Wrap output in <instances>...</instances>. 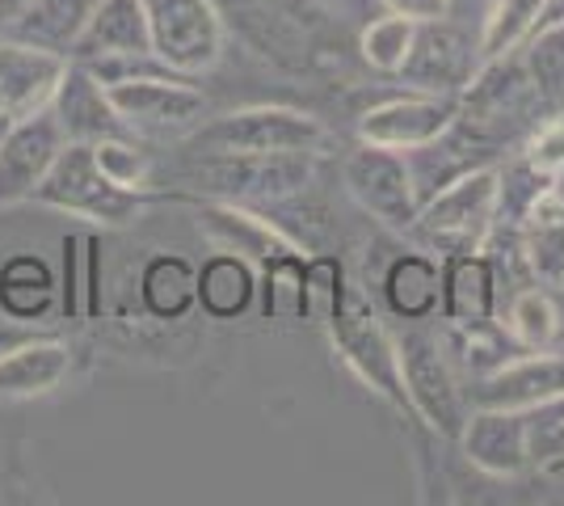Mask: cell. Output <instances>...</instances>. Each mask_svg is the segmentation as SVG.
<instances>
[{"label": "cell", "mask_w": 564, "mask_h": 506, "mask_svg": "<svg viewBox=\"0 0 564 506\" xmlns=\"http://www.w3.org/2000/svg\"><path fill=\"white\" fill-rule=\"evenodd\" d=\"M72 376V346L59 337H39L9 359H0V397H47Z\"/></svg>", "instance_id": "d4e9b609"}, {"label": "cell", "mask_w": 564, "mask_h": 506, "mask_svg": "<svg viewBox=\"0 0 564 506\" xmlns=\"http://www.w3.org/2000/svg\"><path fill=\"white\" fill-rule=\"evenodd\" d=\"M547 115L552 110L527 73L522 51H506L497 60L476 64L471 80L459 89L455 131L468 136L471 144H480L485 152H501L514 140H527Z\"/></svg>", "instance_id": "6da1fadb"}, {"label": "cell", "mask_w": 564, "mask_h": 506, "mask_svg": "<svg viewBox=\"0 0 564 506\" xmlns=\"http://www.w3.org/2000/svg\"><path fill=\"white\" fill-rule=\"evenodd\" d=\"M510 337H514L522 351H547L556 337H561L564 321L561 309L552 300V291L543 283H531V288H518L510 295V309H506V321H501Z\"/></svg>", "instance_id": "4dcf8cb0"}, {"label": "cell", "mask_w": 564, "mask_h": 506, "mask_svg": "<svg viewBox=\"0 0 564 506\" xmlns=\"http://www.w3.org/2000/svg\"><path fill=\"white\" fill-rule=\"evenodd\" d=\"M304 266L307 249H295V254H282V258L258 266V309L265 321H282V325L307 321Z\"/></svg>", "instance_id": "f1b7e54d"}, {"label": "cell", "mask_w": 564, "mask_h": 506, "mask_svg": "<svg viewBox=\"0 0 564 506\" xmlns=\"http://www.w3.org/2000/svg\"><path fill=\"white\" fill-rule=\"evenodd\" d=\"M30 4H34V0H0V34H9L13 25L22 22Z\"/></svg>", "instance_id": "ab89813d"}, {"label": "cell", "mask_w": 564, "mask_h": 506, "mask_svg": "<svg viewBox=\"0 0 564 506\" xmlns=\"http://www.w3.org/2000/svg\"><path fill=\"white\" fill-rule=\"evenodd\" d=\"M152 51L173 73L203 76L224 55V22L212 0H140Z\"/></svg>", "instance_id": "ba28073f"}, {"label": "cell", "mask_w": 564, "mask_h": 506, "mask_svg": "<svg viewBox=\"0 0 564 506\" xmlns=\"http://www.w3.org/2000/svg\"><path fill=\"white\" fill-rule=\"evenodd\" d=\"M471 4H476V0H447V13H464Z\"/></svg>", "instance_id": "7bdbcfd3"}, {"label": "cell", "mask_w": 564, "mask_h": 506, "mask_svg": "<svg viewBox=\"0 0 564 506\" xmlns=\"http://www.w3.org/2000/svg\"><path fill=\"white\" fill-rule=\"evenodd\" d=\"M131 51H152L148 18L140 0H97L80 39L72 43L68 60H97V55H131Z\"/></svg>", "instance_id": "7402d4cb"}, {"label": "cell", "mask_w": 564, "mask_h": 506, "mask_svg": "<svg viewBox=\"0 0 564 506\" xmlns=\"http://www.w3.org/2000/svg\"><path fill=\"white\" fill-rule=\"evenodd\" d=\"M531 418H535V422H561V427H564V397L547 401V406H543V410H535Z\"/></svg>", "instance_id": "b9f144b4"}, {"label": "cell", "mask_w": 564, "mask_h": 506, "mask_svg": "<svg viewBox=\"0 0 564 506\" xmlns=\"http://www.w3.org/2000/svg\"><path fill=\"white\" fill-rule=\"evenodd\" d=\"M59 304V279L39 254H18L0 266V313L43 325Z\"/></svg>", "instance_id": "cb8c5ba5"}, {"label": "cell", "mask_w": 564, "mask_h": 506, "mask_svg": "<svg viewBox=\"0 0 564 506\" xmlns=\"http://www.w3.org/2000/svg\"><path fill=\"white\" fill-rule=\"evenodd\" d=\"M443 262V304L438 316L451 325H468V321H494L497 316V270L489 254H455L438 258Z\"/></svg>", "instance_id": "44dd1931"}, {"label": "cell", "mask_w": 564, "mask_h": 506, "mask_svg": "<svg viewBox=\"0 0 564 506\" xmlns=\"http://www.w3.org/2000/svg\"><path fill=\"white\" fill-rule=\"evenodd\" d=\"M531 469L543 477L564 482V427L561 422H535L531 418Z\"/></svg>", "instance_id": "8d00e7d4"}, {"label": "cell", "mask_w": 564, "mask_h": 506, "mask_svg": "<svg viewBox=\"0 0 564 506\" xmlns=\"http://www.w3.org/2000/svg\"><path fill=\"white\" fill-rule=\"evenodd\" d=\"M68 73V55L0 34V119L18 122L43 115Z\"/></svg>", "instance_id": "9a60e30c"}, {"label": "cell", "mask_w": 564, "mask_h": 506, "mask_svg": "<svg viewBox=\"0 0 564 506\" xmlns=\"http://www.w3.org/2000/svg\"><path fill=\"white\" fill-rule=\"evenodd\" d=\"M325 334L333 342V355L354 372V380L362 388H371L379 401H388L397 413L413 418L409 410V392H404V372H400V346L397 334L379 321V313L371 309L367 291L346 288L341 309L325 325Z\"/></svg>", "instance_id": "277c9868"}, {"label": "cell", "mask_w": 564, "mask_h": 506, "mask_svg": "<svg viewBox=\"0 0 564 506\" xmlns=\"http://www.w3.org/2000/svg\"><path fill=\"white\" fill-rule=\"evenodd\" d=\"M101 245L97 237H64V274H59V313L64 321H89L101 304Z\"/></svg>", "instance_id": "83f0119b"}, {"label": "cell", "mask_w": 564, "mask_h": 506, "mask_svg": "<svg viewBox=\"0 0 564 506\" xmlns=\"http://www.w3.org/2000/svg\"><path fill=\"white\" fill-rule=\"evenodd\" d=\"M329 144V127L295 110V106H245L215 122L194 127V152H245V157H274V152H307L321 157Z\"/></svg>", "instance_id": "8992f818"}, {"label": "cell", "mask_w": 564, "mask_h": 506, "mask_svg": "<svg viewBox=\"0 0 564 506\" xmlns=\"http://www.w3.org/2000/svg\"><path fill=\"white\" fill-rule=\"evenodd\" d=\"M64 144L68 140L51 110L9 122L0 131V212L18 203H34V191L43 186Z\"/></svg>", "instance_id": "5bb4252c"}, {"label": "cell", "mask_w": 564, "mask_h": 506, "mask_svg": "<svg viewBox=\"0 0 564 506\" xmlns=\"http://www.w3.org/2000/svg\"><path fill=\"white\" fill-rule=\"evenodd\" d=\"M106 94H110L118 119L127 122L131 136H156V140L189 136L207 115L203 89L194 85V76L182 73L118 80V85H106Z\"/></svg>", "instance_id": "9c48e42d"}, {"label": "cell", "mask_w": 564, "mask_h": 506, "mask_svg": "<svg viewBox=\"0 0 564 506\" xmlns=\"http://www.w3.org/2000/svg\"><path fill=\"white\" fill-rule=\"evenodd\" d=\"M497 194H501V165L497 161L468 169L447 191H438L417 207L409 237H417L438 258L480 254L497 224Z\"/></svg>", "instance_id": "7a4b0ae2"}, {"label": "cell", "mask_w": 564, "mask_h": 506, "mask_svg": "<svg viewBox=\"0 0 564 506\" xmlns=\"http://www.w3.org/2000/svg\"><path fill=\"white\" fill-rule=\"evenodd\" d=\"M34 203L72 219H85L94 228H127L143 216L152 203L148 191H122L94 161V144H64L55 165L47 169L43 186L34 191Z\"/></svg>", "instance_id": "5b68a950"}, {"label": "cell", "mask_w": 564, "mask_h": 506, "mask_svg": "<svg viewBox=\"0 0 564 506\" xmlns=\"http://www.w3.org/2000/svg\"><path fill=\"white\" fill-rule=\"evenodd\" d=\"M258 304V266L232 249H219L198 266V309L212 321H240Z\"/></svg>", "instance_id": "603a6c76"}, {"label": "cell", "mask_w": 564, "mask_h": 506, "mask_svg": "<svg viewBox=\"0 0 564 506\" xmlns=\"http://www.w3.org/2000/svg\"><path fill=\"white\" fill-rule=\"evenodd\" d=\"M476 64H480L476 39L455 22V13H443V18H422L417 22L409 60H404V68L397 76L404 85L422 89V94L459 97V89L476 73Z\"/></svg>", "instance_id": "8fae6325"}, {"label": "cell", "mask_w": 564, "mask_h": 506, "mask_svg": "<svg viewBox=\"0 0 564 506\" xmlns=\"http://www.w3.org/2000/svg\"><path fill=\"white\" fill-rule=\"evenodd\" d=\"M459 115V97L451 94H400L371 106L358 119V140L379 148H397V152H413L422 144H434L438 136H447L451 122Z\"/></svg>", "instance_id": "7c38bea8"}, {"label": "cell", "mask_w": 564, "mask_h": 506, "mask_svg": "<svg viewBox=\"0 0 564 506\" xmlns=\"http://www.w3.org/2000/svg\"><path fill=\"white\" fill-rule=\"evenodd\" d=\"M140 300L152 321H182L198 309V266L182 254L148 258L140 274Z\"/></svg>", "instance_id": "484cf974"}, {"label": "cell", "mask_w": 564, "mask_h": 506, "mask_svg": "<svg viewBox=\"0 0 564 506\" xmlns=\"http://www.w3.org/2000/svg\"><path fill=\"white\" fill-rule=\"evenodd\" d=\"M397 346L413 422H422L438 439L455 443L464 422H468L471 401L455 363H451L447 346H443V337L430 334L425 321H404V334H397Z\"/></svg>", "instance_id": "3957f363"}, {"label": "cell", "mask_w": 564, "mask_h": 506, "mask_svg": "<svg viewBox=\"0 0 564 506\" xmlns=\"http://www.w3.org/2000/svg\"><path fill=\"white\" fill-rule=\"evenodd\" d=\"M455 443L471 469L494 482H514L531 473V413L471 406Z\"/></svg>", "instance_id": "4fadbf2b"}, {"label": "cell", "mask_w": 564, "mask_h": 506, "mask_svg": "<svg viewBox=\"0 0 564 506\" xmlns=\"http://www.w3.org/2000/svg\"><path fill=\"white\" fill-rule=\"evenodd\" d=\"M97 9V0H34L25 9V18L9 34L25 39V43H39L47 51L68 55L72 43L80 39V30L89 22V13Z\"/></svg>", "instance_id": "f546056e"}, {"label": "cell", "mask_w": 564, "mask_h": 506, "mask_svg": "<svg viewBox=\"0 0 564 506\" xmlns=\"http://www.w3.org/2000/svg\"><path fill=\"white\" fill-rule=\"evenodd\" d=\"M556 397H564V355L547 351H522L506 367H497L494 376H480L468 388L471 406H489V410L535 413Z\"/></svg>", "instance_id": "2e32d148"}, {"label": "cell", "mask_w": 564, "mask_h": 506, "mask_svg": "<svg viewBox=\"0 0 564 506\" xmlns=\"http://www.w3.org/2000/svg\"><path fill=\"white\" fill-rule=\"evenodd\" d=\"M438 337H443V346H447L455 372L468 376V380L494 376L497 367H506L514 355H522V346L510 337L506 325H497V316L494 321H468V325H451L447 321V330Z\"/></svg>", "instance_id": "4316f807"}, {"label": "cell", "mask_w": 564, "mask_h": 506, "mask_svg": "<svg viewBox=\"0 0 564 506\" xmlns=\"http://www.w3.org/2000/svg\"><path fill=\"white\" fill-rule=\"evenodd\" d=\"M383 304L397 321H434L443 304V262L422 249L397 254L383 270Z\"/></svg>", "instance_id": "ffe728a7"}, {"label": "cell", "mask_w": 564, "mask_h": 506, "mask_svg": "<svg viewBox=\"0 0 564 506\" xmlns=\"http://www.w3.org/2000/svg\"><path fill=\"white\" fill-rule=\"evenodd\" d=\"M518 51H522L527 73L535 80L540 97L547 101V110H561L564 106V25L531 30L527 43Z\"/></svg>", "instance_id": "d6a6232c"}, {"label": "cell", "mask_w": 564, "mask_h": 506, "mask_svg": "<svg viewBox=\"0 0 564 506\" xmlns=\"http://www.w3.org/2000/svg\"><path fill=\"white\" fill-rule=\"evenodd\" d=\"M413 34H417V18L388 9V13H379V18H371V22L362 25L358 51H362V60H367L376 73L397 76L400 68H404V60H409Z\"/></svg>", "instance_id": "1f68e13d"}, {"label": "cell", "mask_w": 564, "mask_h": 506, "mask_svg": "<svg viewBox=\"0 0 564 506\" xmlns=\"http://www.w3.org/2000/svg\"><path fill=\"white\" fill-rule=\"evenodd\" d=\"M316 157L307 152H274V157H245V152H207L189 169L198 194L189 198H228V203H282L312 186Z\"/></svg>", "instance_id": "52a82bcc"}, {"label": "cell", "mask_w": 564, "mask_h": 506, "mask_svg": "<svg viewBox=\"0 0 564 506\" xmlns=\"http://www.w3.org/2000/svg\"><path fill=\"white\" fill-rule=\"evenodd\" d=\"M94 161L115 186H122V191H148V186H152V152H148L135 136L97 140Z\"/></svg>", "instance_id": "836d02e7"}, {"label": "cell", "mask_w": 564, "mask_h": 506, "mask_svg": "<svg viewBox=\"0 0 564 506\" xmlns=\"http://www.w3.org/2000/svg\"><path fill=\"white\" fill-rule=\"evenodd\" d=\"M4 127H9V122H4V119H0V131H4Z\"/></svg>", "instance_id": "ee69618b"}, {"label": "cell", "mask_w": 564, "mask_h": 506, "mask_svg": "<svg viewBox=\"0 0 564 506\" xmlns=\"http://www.w3.org/2000/svg\"><path fill=\"white\" fill-rule=\"evenodd\" d=\"M346 288H350V279H346V266H341V258H333V254L307 258V266H304L307 321H316V325L325 330L333 316H337V309H341Z\"/></svg>", "instance_id": "e575fe53"}, {"label": "cell", "mask_w": 564, "mask_h": 506, "mask_svg": "<svg viewBox=\"0 0 564 506\" xmlns=\"http://www.w3.org/2000/svg\"><path fill=\"white\" fill-rule=\"evenodd\" d=\"M39 337H47L43 330H39V325L4 316V321H0V359H9L13 351H22V346H30V342H39Z\"/></svg>", "instance_id": "74e56055"}, {"label": "cell", "mask_w": 564, "mask_h": 506, "mask_svg": "<svg viewBox=\"0 0 564 506\" xmlns=\"http://www.w3.org/2000/svg\"><path fill=\"white\" fill-rule=\"evenodd\" d=\"M388 9H397V13H409V18H443L447 13V0H383Z\"/></svg>", "instance_id": "f35d334b"}, {"label": "cell", "mask_w": 564, "mask_h": 506, "mask_svg": "<svg viewBox=\"0 0 564 506\" xmlns=\"http://www.w3.org/2000/svg\"><path fill=\"white\" fill-rule=\"evenodd\" d=\"M518 157L531 169L547 173V177H564V106L552 110V115L522 140V152H518Z\"/></svg>", "instance_id": "d590c367"}, {"label": "cell", "mask_w": 564, "mask_h": 506, "mask_svg": "<svg viewBox=\"0 0 564 506\" xmlns=\"http://www.w3.org/2000/svg\"><path fill=\"white\" fill-rule=\"evenodd\" d=\"M51 115H55L68 144H97V140H110V136H131L127 122L118 119L106 85L76 60H68V73L55 89Z\"/></svg>", "instance_id": "ac0fdd59"}, {"label": "cell", "mask_w": 564, "mask_h": 506, "mask_svg": "<svg viewBox=\"0 0 564 506\" xmlns=\"http://www.w3.org/2000/svg\"><path fill=\"white\" fill-rule=\"evenodd\" d=\"M543 25H564V0H543L535 30H543Z\"/></svg>", "instance_id": "60d3db41"}, {"label": "cell", "mask_w": 564, "mask_h": 506, "mask_svg": "<svg viewBox=\"0 0 564 506\" xmlns=\"http://www.w3.org/2000/svg\"><path fill=\"white\" fill-rule=\"evenodd\" d=\"M518 241L535 283L556 288L564 283V177H552L518 219Z\"/></svg>", "instance_id": "d6986e66"}, {"label": "cell", "mask_w": 564, "mask_h": 506, "mask_svg": "<svg viewBox=\"0 0 564 506\" xmlns=\"http://www.w3.org/2000/svg\"><path fill=\"white\" fill-rule=\"evenodd\" d=\"M341 182H346L354 203L371 219H379L383 228H392V233L413 228L422 203L413 191V173H409L404 152L358 140V148L341 161Z\"/></svg>", "instance_id": "30bf717a"}, {"label": "cell", "mask_w": 564, "mask_h": 506, "mask_svg": "<svg viewBox=\"0 0 564 506\" xmlns=\"http://www.w3.org/2000/svg\"><path fill=\"white\" fill-rule=\"evenodd\" d=\"M198 207V228L212 237L219 249H232L240 258H249L253 266L295 254L304 245L295 237H286L274 219H265L261 212H253L249 203H228V198H194Z\"/></svg>", "instance_id": "e0dca14e"}]
</instances>
